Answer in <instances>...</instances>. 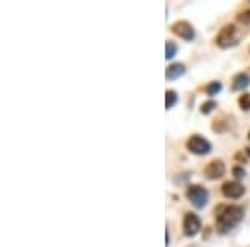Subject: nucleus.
<instances>
[{"mask_svg":"<svg viewBox=\"0 0 250 247\" xmlns=\"http://www.w3.org/2000/svg\"><path fill=\"white\" fill-rule=\"evenodd\" d=\"M244 219V210L239 205H220L215 209V225L220 234L232 230Z\"/></svg>","mask_w":250,"mask_h":247,"instance_id":"1","label":"nucleus"},{"mask_svg":"<svg viewBox=\"0 0 250 247\" xmlns=\"http://www.w3.org/2000/svg\"><path fill=\"white\" fill-rule=\"evenodd\" d=\"M239 42V32H237L235 25H225L220 30V34L217 35V45L222 48L232 47Z\"/></svg>","mask_w":250,"mask_h":247,"instance_id":"2","label":"nucleus"},{"mask_svg":"<svg viewBox=\"0 0 250 247\" xmlns=\"http://www.w3.org/2000/svg\"><path fill=\"white\" fill-rule=\"evenodd\" d=\"M187 199L190 201L197 209H202L205 207V204H207V201H208V192L202 185H188Z\"/></svg>","mask_w":250,"mask_h":247,"instance_id":"3","label":"nucleus"},{"mask_svg":"<svg viewBox=\"0 0 250 247\" xmlns=\"http://www.w3.org/2000/svg\"><path fill=\"white\" fill-rule=\"evenodd\" d=\"M187 149L192 154H197V156H205V154L210 152L212 145H210V142H208L207 139H204V137L192 135L190 139L187 140Z\"/></svg>","mask_w":250,"mask_h":247,"instance_id":"4","label":"nucleus"},{"mask_svg":"<svg viewBox=\"0 0 250 247\" xmlns=\"http://www.w3.org/2000/svg\"><path fill=\"white\" fill-rule=\"evenodd\" d=\"M245 192V187L239 182H225L224 185H222V194H224L225 197H229V199H239V197L244 196Z\"/></svg>","mask_w":250,"mask_h":247,"instance_id":"5","label":"nucleus"},{"mask_svg":"<svg viewBox=\"0 0 250 247\" xmlns=\"http://www.w3.org/2000/svg\"><path fill=\"white\" fill-rule=\"evenodd\" d=\"M200 230V219L195 216V214L188 212L185 214L184 217V232L187 234L188 237H193L197 232Z\"/></svg>","mask_w":250,"mask_h":247,"instance_id":"6","label":"nucleus"},{"mask_svg":"<svg viewBox=\"0 0 250 247\" xmlns=\"http://www.w3.org/2000/svg\"><path fill=\"white\" fill-rule=\"evenodd\" d=\"M172 32L175 35H179V37H182L185 40H192L195 37V30H193V27L190 25L188 22H175L172 25Z\"/></svg>","mask_w":250,"mask_h":247,"instance_id":"7","label":"nucleus"},{"mask_svg":"<svg viewBox=\"0 0 250 247\" xmlns=\"http://www.w3.org/2000/svg\"><path fill=\"white\" fill-rule=\"evenodd\" d=\"M225 172V164L222 160H212L205 169V176L208 179H220Z\"/></svg>","mask_w":250,"mask_h":247,"instance_id":"8","label":"nucleus"},{"mask_svg":"<svg viewBox=\"0 0 250 247\" xmlns=\"http://www.w3.org/2000/svg\"><path fill=\"white\" fill-rule=\"evenodd\" d=\"M250 86V77L249 74H237L232 80V90H242V89Z\"/></svg>","mask_w":250,"mask_h":247,"instance_id":"9","label":"nucleus"},{"mask_svg":"<svg viewBox=\"0 0 250 247\" xmlns=\"http://www.w3.org/2000/svg\"><path fill=\"white\" fill-rule=\"evenodd\" d=\"M185 74V66L184 64H170L165 70V75L167 79H179L180 75Z\"/></svg>","mask_w":250,"mask_h":247,"instance_id":"10","label":"nucleus"},{"mask_svg":"<svg viewBox=\"0 0 250 247\" xmlns=\"http://www.w3.org/2000/svg\"><path fill=\"white\" fill-rule=\"evenodd\" d=\"M175 102H177V94L173 90H167V94H165V105H167V109H172Z\"/></svg>","mask_w":250,"mask_h":247,"instance_id":"11","label":"nucleus"},{"mask_svg":"<svg viewBox=\"0 0 250 247\" xmlns=\"http://www.w3.org/2000/svg\"><path fill=\"white\" fill-rule=\"evenodd\" d=\"M220 89H222L220 82H212V84H208V86L205 87V92H207L208 95H215V94H219V92H220Z\"/></svg>","mask_w":250,"mask_h":247,"instance_id":"12","label":"nucleus"},{"mask_svg":"<svg viewBox=\"0 0 250 247\" xmlns=\"http://www.w3.org/2000/svg\"><path fill=\"white\" fill-rule=\"evenodd\" d=\"M175 52H177V45L173 42H170V40H168V42L165 44V57L172 59L173 55H175Z\"/></svg>","mask_w":250,"mask_h":247,"instance_id":"13","label":"nucleus"},{"mask_svg":"<svg viewBox=\"0 0 250 247\" xmlns=\"http://www.w3.org/2000/svg\"><path fill=\"white\" fill-rule=\"evenodd\" d=\"M239 105L244 111H250V94H244V95H240V99H239Z\"/></svg>","mask_w":250,"mask_h":247,"instance_id":"14","label":"nucleus"},{"mask_svg":"<svg viewBox=\"0 0 250 247\" xmlns=\"http://www.w3.org/2000/svg\"><path fill=\"white\" fill-rule=\"evenodd\" d=\"M215 107H217V104L213 102V100H208V102H205V104L202 105V109H200V111H202V114H210V112H212Z\"/></svg>","mask_w":250,"mask_h":247,"instance_id":"15","label":"nucleus"},{"mask_svg":"<svg viewBox=\"0 0 250 247\" xmlns=\"http://www.w3.org/2000/svg\"><path fill=\"white\" fill-rule=\"evenodd\" d=\"M239 22H242V23H250V10L242 12V14L239 15Z\"/></svg>","mask_w":250,"mask_h":247,"instance_id":"16","label":"nucleus"},{"mask_svg":"<svg viewBox=\"0 0 250 247\" xmlns=\"http://www.w3.org/2000/svg\"><path fill=\"white\" fill-rule=\"evenodd\" d=\"M233 176H235L237 179H244V177H245V171L242 167H235V169H233Z\"/></svg>","mask_w":250,"mask_h":247,"instance_id":"17","label":"nucleus"},{"mask_svg":"<svg viewBox=\"0 0 250 247\" xmlns=\"http://www.w3.org/2000/svg\"><path fill=\"white\" fill-rule=\"evenodd\" d=\"M247 154H249V156H250V147L247 149Z\"/></svg>","mask_w":250,"mask_h":247,"instance_id":"18","label":"nucleus"},{"mask_svg":"<svg viewBox=\"0 0 250 247\" xmlns=\"http://www.w3.org/2000/svg\"><path fill=\"white\" fill-rule=\"evenodd\" d=\"M249 140H250V132H249Z\"/></svg>","mask_w":250,"mask_h":247,"instance_id":"19","label":"nucleus"}]
</instances>
